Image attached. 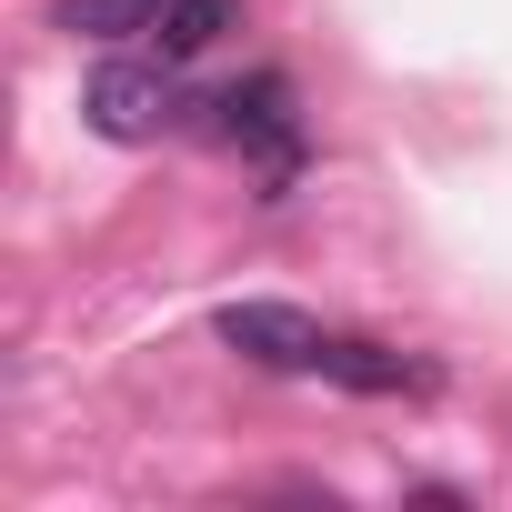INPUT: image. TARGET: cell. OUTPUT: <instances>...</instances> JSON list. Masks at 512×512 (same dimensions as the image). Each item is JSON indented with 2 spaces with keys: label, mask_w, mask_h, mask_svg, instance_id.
<instances>
[{
  "label": "cell",
  "mask_w": 512,
  "mask_h": 512,
  "mask_svg": "<svg viewBox=\"0 0 512 512\" xmlns=\"http://www.w3.org/2000/svg\"><path fill=\"white\" fill-rule=\"evenodd\" d=\"M211 111H221L211 131H221L231 151H262V161H272V181H292V161H302V111H292V81H282V71L221 91Z\"/></svg>",
  "instance_id": "6da1fadb"
},
{
  "label": "cell",
  "mask_w": 512,
  "mask_h": 512,
  "mask_svg": "<svg viewBox=\"0 0 512 512\" xmlns=\"http://www.w3.org/2000/svg\"><path fill=\"white\" fill-rule=\"evenodd\" d=\"M171 111H181V101H171V71H151V61H101L91 91H81V121H91L101 141H151Z\"/></svg>",
  "instance_id": "7a4b0ae2"
},
{
  "label": "cell",
  "mask_w": 512,
  "mask_h": 512,
  "mask_svg": "<svg viewBox=\"0 0 512 512\" xmlns=\"http://www.w3.org/2000/svg\"><path fill=\"white\" fill-rule=\"evenodd\" d=\"M221 342L241 362H262V372H322V352H332V332L312 312H292V302H231L221 312Z\"/></svg>",
  "instance_id": "3957f363"
},
{
  "label": "cell",
  "mask_w": 512,
  "mask_h": 512,
  "mask_svg": "<svg viewBox=\"0 0 512 512\" xmlns=\"http://www.w3.org/2000/svg\"><path fill=\"white\" fill-rule=\"evenodd\" d=\"M322 382H342V392H442V372L422 362V352H392V342H362V332H332V352H322Z\"/></svg>",
  "instance_id": "277c9868"
},
{
  "label": "cell",
  "mask_w": 512,
  "mask_h": 512,
  "mask_svg": "<svg viewBox=\"0 0 512 512\" xmlns=\"http://www.w3.org/2000/svg\"><path fill=\"white\" fill-rule=\"evenodd\" d=\"M221 31H231V0H161V21H151L161 61H191V51H211Z\"/></svg>",
  "instance_id": "5b68a950"
},
{
  "label": "cell",
  "mask_w": 512,
  "mask_h": 512,
  "mask_svg": "<svg viewBox=\"0 0 512 512\" xmlns=\"http://www.w3.org/2000/svg\"><path fill=\"white\" fill-rule=\"evenodd\" d=\"M151 21H161V0H61V31H81V41H121Z\"/></svg>",
  "instance_id": "8992f818"
}]
</instances>
